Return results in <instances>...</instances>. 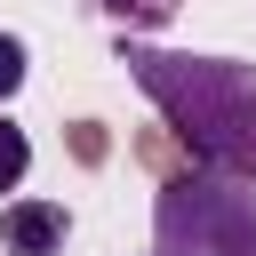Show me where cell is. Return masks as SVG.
<instances>
[{"label": "cell", "instance_id": "cell-2", "mask_svg": "<svg viewBox=\"0 0 256 256\" xmlns=\"http://www.w3.org/2000/svg\"><path fill=\"white\" fill-rule=\"evenodd\" d=\"M152 248L160 256H256V176L184 168L152 200Z\"/></svg>", "mask_w": 256, "mask_h": 256}, {"label": "cell", "instance_id": "cell-4", "mask_svg": "<svg viewBox=\"0 0 256 256\" xmlns=\"http://www.w3.org/2000/svg\"><path fill=\"white\" fill-rule=\"evenodd\" d=\"M96 8H104V16L120 24V32H160V24H168V16L184 8V0H96Z\"/></svg>", "mask_w": 256, "mask_h": 256}, {"label": "cell", "instance_id": "cell-3", "mask_svg": "<svg viewBox=\"0 0 256 256\" xmlns=\"http://www.w3.org/2000/svg\"><path fill=\"white\" fill-rule=\"evenodd\" d=\"M0 248L8 256H64V208L56 200H8L0 208Z\"/></svg>", "mask_w": 256, "mask_h": 256}, {"label": "cell", "instance_id": "cell-6", "mask_svg": "<svg viewBox=\"0 0 256 256\" xmlns=\"http://www.w3.org/2000/svg\"><path fill=\"white\" fill-rule=\"evenodd\" d=\"M16 88H24V40H16V32H0V104H8Z\"/></svg>", "mask_w": 256, "mask_h": 256}, {"label": "cell", "instance_id": "cell-5", "mask_svg": "<svg viewBox=\"0 0 256 256\" xmlns=\"http://www.w3.org/2000/svg\"><path fill=\"white\" fill-rule=\"evenodd\" d=\"M24 168H32V136L0 112V192H16V184H24Z\"/></svg>", "mask_w": 256, "mask_h": 256}, {"label": "cell", "instance_id": "cell-1", "mask_svg": "<svg viewBox=\"0 0 256 256\" xmlns=\"http://www.w3.org/2000/svg\"><path fill=\"white\" fill-rule=\"evenodd\" d=\"M120 64H128V80L160 104V120L184 136V152H192L200 168L256 176V64L152 48L144 32H120Z\"/></svg>", "mask_w": 256, "mask_h": 256}, {"label": "cell", "instance_id": "cell-7", "mask_svg": "<svg viewBox=\"0 0 256 256\" xmlns=\"http://www.w3.org/2000/svg\"><path fill=\"white\" fill-rule=\"evenodd\" d=\"M152 256H160V248H152Z\"/></svg>", "mask_w": 256, "mask_h": 256}]
</instances>
